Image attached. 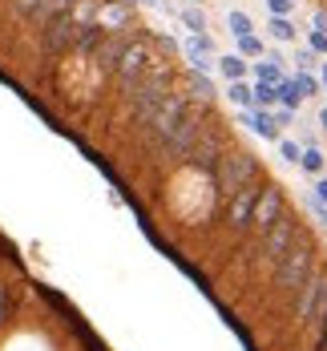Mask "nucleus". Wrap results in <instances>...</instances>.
<instances>
[{
  "mask_svg": "<svg viewBox=\"0 0 327 351\" xmlns=\"http://www.w3.org/2000/svg\"><path fill=\"white\" fill-rule=\"evenodd\" d=\"M170 93H174L170 69L154 61V65L145 69L142 81H138V85L130 89V109H134V121H138V125H145V121H149V117H154V113L162 109V101H166Z\"/></svg>",
  "mask_w": 327,
  "mask_h": 351,
  "instance_id": "nucleus-1",
  "label": "nucleus"
},
{
  "mask_svg": "<svg viewBox=\"0 0 327 351\" xmlns=\"http://www.w3.org/2000/svg\"><path fill=\"white\" fill-rule=\"evenodd\" d=\"M258 174H263V166H258L254 154H247V149H239V154H222V162H218V170H215V190L230 202L239 190L258 186Z\"/></svg>",
  "mask_w": 327,
  "mask_h": 351,
  "instance_id": "nucleus-2",
  "label": "nucleus"
},
{
  "mask_svg": "<svg viewBox=\"0 0 327 351\" xmlns=\"http://www.w3.org/2000/svg\"><path fill=\"white\" fill-rule=\"evenodd\" d=\"M315 275V246L307 243V239H299V243L287 250V258L275 267V287L283 291V295H299V287Z\"/></svg>",
  "mask_w": 327,
  "mask_h": 351,
  "instance_id": "nucleus-3",
  "label": "nucleus"
},
{
  "mask_svg": "<svg viewBox=\"0 0 327 351\" xmlns=\"http://www.w3.org/2000/svg\"><path fill=\"white\" fill-rule=\"evenodd\" d=\"M295 243H299V222H295L291 214H283V218L258 239V267H271V271H275V267L287 258V250Z\"/></svg>",
  "mask_w": 327,
  "mask_h": 351,
  "instance_id": "nucleus-4",
  "label": "nucleus"
},
{
  "mask_svg": "<svg viewBox=\"0 0 327 351\" xmlns=\"http://www.w3.org/2000/svg\"><path fill=\"white\" fill-rule=\"evenodd\" d=\"M287 214V198H283V186H263L258 190V202H254V218H251V230H258V239Z\"/></svg>",
  "mask_w": 327,
  "mask_h": 351,
  "instance_id": "nucleus-5",
  "label": "nucleus"
},
{
  "mask_svg": "<svg viewBox=\"0 0 327 351\" xmlns=\"http://www.w3.org/2000/svg\"><path fill=\"white\" fill-rule=\"evenodd\" d=\"M218 162H222V134H218L215 125H202V134H198L194 149H190V166L215 178Z\"/></svg>",
  "mask_w": 327,
  "mask_h": 351,
  "instance_id": "nucleus-6",
  "label": "nucleus"
},
{
  "mask_svg": "<svg viewBox=\"0 0 327 351\" xmlns=\"http://www.w3.org/2000/svg\"><path fill=\"white\" fill-rule=\"evenodd\" d=\"M142 36H145V33H142ZM142 36L134 33V25H130V29H117V33H106V40H101V49L93 53L97 69H101V73H117V65H121V57H125V49H130L134 40H142Z\"/></svg>",
  "mask_w": 327,
  "mask_h": 351,
  "instance_id": "nucleus-7",
  "label": "nucleus"
},
{
  "mask_svg": "<svg viewBox=\"0 0 327 351\" xmlns=\"http://www.w3.org/2000/svg\"><path fill=\"white\" fill-rule=\"evenodd\" d=\"M73 36H77V21H73V12L53 16V21L40 29V40H45V53H49V57L69 53V49H73Z\"/></svg>",
  "mask_w": 327,
  "mask_h": 351,
  "instance_id": "nucleus-8",
  "label": "nucleus"
},
{
  "mask_svg": "<svg viewBox=\"0 0 327 351\" xmlns=\"http://www.w3.org/2000/svg\"><path fill=\"white\" fill-rule=\"evenodd\" d=\"M198 134H202V117L190 109L178 125H174V134H170V141L162 145V154H166V158H190V149H194Z\"/></svg>",
  "mask_w": 327,
  "mask_h": 351,
  "instance_id": "nucleus-9",
  "label": "nucleus"
},
{
  "mask_svg": "<svg viewBox=\"0 0 327 351\" xmlns=\"http://www.w3.org/2000/svg\"><path fill=\"white\" fill-rule=\"evenodd\" d=\"M149 65H154V57H149V49H145V36H142V40H134V45L125 49V57H121V65H117V81L125 85V93H130V89L142 81Z\"/></svg>",
  "mask_w": 327,
  "mask_h": 351,
  "instance_id": "nucleus-10",
  "label": "nucleus"
},
{
  "mask_svg": "<svg viewBox=\"0 0 327 351\" xmlns=\"http://www.w3.org/2000/svg\"><path fill=\"white\" fill-rule=\"evenodd\" d=\"M258 190H263V186H247V190H239V194L226 202V222H230V230H239V234H243V230H251Z\"/></svg>",
  "mask_w": 327,
  "mask_h": 351,
  "instance_id": "nucleus-11",
  "label": "nucleus"
},
{
  "mask_svg": "<svg viewBox=\"0 0 327 351\" xmlns=\"http://www.w3.org/2000/svg\"><path fill=\"white\" fill-rule=\"evenodd\" d=\"M97 25H101L106 33L130 29V25H134V16H130V4H125V0H101V8H97Z\"/></svg>",
  "mask_w": 327,
  "mask_h": 351,
  "instance_id": "nucleus-12",
  "label": "nucleus"
},
{
  "mask_svg": "<svg viewBox=\"0 0 327 351\" xmlns=\"http://www.w3.org/2000/svg\"><path fill=\"white\" fill-rule=\"evenodd\" d=\"M101 40H106V29H101L97 21H89V25H77V36H73V49H77L81 57H93V53L101 49Z\"/></svg>",
  "mask_w": 327,
  "mask_h": 351,
  "instance_id": "nucleus-13",
  "label": "nucleus"
},
{
  "mask_svg": "<svg viewBox=\"0 0 327 351\" xmlns=\"http://www.w3.org/2000/svg\"><path fill=\"white\" fill-rule=\"evenodd\" d=\"M69 8H73V0H40L33 8V16H29V25H33V29H45L53 16H61V12H69Z\"/></svg>",
  "mask_w": 327,
  "mask_h": 351,
  "instance_id": "nucleus-14",
  "label": "nucleus"
},
{
  "mask_svg": "<svg viewBox=\"0 0 327 351\" xmlns=\"http://www.w3.org/2000/svg\"><path fill=\"white\" fill-rule=\"evenodd\" d=\"M247 125H251L258 138H271V141H279V125H275V117L267 113V109H251L247 113Z\"/></svg>",
  "mask_w": 327,
  "mask_h": 351,
  "instance_id": "nucleus-15",
  "label": "nucleus"
},
{
  "mask_svg": "<svg viewBox=\"0 0 327 351\" xmlns=\"http://www.w3.org/2000/svg\"><path fill=\"white\" fill-rule=\"evenodd\" d=\"M254 77H258L263 85H279V81H283V69H279V57L271 53V61H258V65H254Z\"/></svg>",
  "mask_w": 327,
  "mask_h": 351,
  "instance_id": "nucleus-16",
  "label": "nucleus"
},
{
  "mask_svg": "<svg viewBox=\"0 0 327 351\" xmlns=\"http://www.w3.org/2000/svg\"><path fill=\"white\" fill-rule=\"evenodd\" d=\"M190 93H194L198 101H215V85H210V77H202V73L194 69L190 73Z\"/></svg>",
  "mask_w": 327,
  "mask_h": 351,
  "instance_id": "nucleus-17",
  "label": "nucleus"
},
{
  "mask_svg": "<svg viewBox=\"0 0 327 351\" xmlns=\"http://www.w3.org/2000/svg\"><path fill=\"white\" fill-rule=\"evenodd\" d=\"M226 93H230V101H234V106L254 109V89L247 85V81H230V89H226Z\"/></svg>",
  "mask_w": 327,
  "mask_h": 351,
  "instance_id": "nucleus-18",
  "label": "nucleus"
},
{
  "mask_svg": "<svg viewBox=\"0 0 327 351\" xmlns=\"http://www.w3.org/2000/svg\"><path fill=\"white\" fill-rule=\"evenodd\" d=\"M299 166H303L307 174H324V154H319V145H307L303 158H299Z\"/></svg>",
  "mask_w": 327,
  "mask_h": 351,
  "instance_id": "nucleus-19",
  "label": "nucleus"
},
{
  "mask_svg": "<svg viewBox=\"0 0 327 351\" xmlns=\"http://www.w3.org/2000/svg\"><path fill=\"white\" fill-rule=\"evenodd\" d=\"M218 69L226 73L230 81H243V77H247V61H243V57H218Z\"/></svg>",
  "mask_w": 327,
  "mask_h": 351,
  "instance_id": "nucleus-20",
  "label": "nucleus"
},
{
  "mask_svg": "<svg viewBox=\"0 0 327 351\" xmlns=\"http://www.w3.org/2000/svg\"><path fill=\"white\" fill-rule=\"evenodd\" d=\"M279 101H283V109H295L299 101H303V93H299V85H295V81H287V77L279 81Z\"/></svg>",
  "mask_w": 327,
  "mask_h": 351,
  "instance_id": "nucleus-21",
  "label": "nucleus"
},
{
  "mask_svg": "<svg viewBox=\"0 0 327 351\" xmlns=\"http://www.w3.org/2000/svg\"><path fill=\"white\" fill-rule=\"evenodd\" d=\"M275 101H279V85H263V81H258V85H254V106L267 109V106H275Z\"/></svg>",
  "mask_w": 327,
  "mask_h": 351,
  "instance_id": "nucleus-22",
  "label": "nucleus"
},
{
  "mask_svg": "<svg viewBox=\"0 0 327 351\" xmlns=\"http://www.w3.org/2000/svg\"><path fill=\"white\" fill-rule=\"evenodd\" d=\"M267 29H271L275 40H295V25H291L287 16H271V25H267Z\"/></svg>",
  "mask_w": 327,
  "mask_h": 351,
  "instance_id": "nucleus-23",
  "label": "nucleus"
},
{
  "mask_svg": "<svg viewBox=\"0 0 327 351\" xmlns=\"http://www.w3.org/2000/svg\"><path fill=\"white\" fill-rule=\"evenodd\" d=\"M251 16H247V12H239V8H234V12H230V33L234 36H251Z\"/></svg>",
  "mask_w": 327,
  "mask_h": 351,
  "instance_id": "nucleus-24",
  "label": "nucleus"
},
{
  "mask_svg": "<svg viewBox=\"0 0 327 351\" xmlns=\"http://www.w3.org/2000/svg\"><path fill=\"white\" fill-rule=\"evenodd\" d=\"M327 319V275H324V287H319V299H315V311H311V327H319Z\"/></svg>",
  "mask_w": 327,
  "mask_h": 351,
  "instance_id": "nucleus-25",
  "label": "nucleus"
},
{
  "mask_svg": "<svg viewBox=\"0 0 327 351\" xmlns=\"http://www.w3.org/2000/svg\"><path fill=\"white\" fill-rule=\"evenodd\" d=\"M182 21L190 25V33H206V16H202L198 8H186V12H182Z\"/></svg>",
  "mask_w": 327,
  "mask_h": 351,
  "instance_id": "nucleus-26",
  "label": "nucleus"
},
{
  "mask_svg": "<svg viewBox=\"0 0 327 351\" xmlns=\"http://www.w3.org/2000/svg\"><path fill=\"white\" fill-rule=\"evenodd\" d=\"M239 53H243V57H258V53H263V40H258V36H239Z\"/></svg>",
  "mask_w": 327,
  "mask_h": 351,
  "instance_id": "nucleus-27",
  "label": "nucleus"
},
{
  "mask_svg": "<svg viewBox=\"0 0 327 351\" xmlns=\"http://www.w3.org/2000/svg\"><path fill=\"white\" fill-rule=\"evenodd\" d=\"M295 85H299V93H303V97H311V93H319V81H315L311 73H299V77H295Z\"/></svg>",
  "mask_w": 327,
  "mask_h": 351,
  "instance_id": "nucleus-28",
  "label": "nucleus"
},
{
  "mask_svg": "<svg viewBox=\"0 0 327 351\" xmlns=\"http://www.w3.org/2000/svg\"><path fill=\"white\" fill-rule=\"evenodd\" d=\"M279 154H283V162H299V158H303V149H299L295 141H279Z\"/></svg>",
  "mask_w": 327,
  "mask_h": 351,
  "instance_id": "nucleus-29",
  "label": "nucleus"
},
{
  "mask_svg": "<svg viewBox=\"0 0 327 351\" xmlns=\"http://www.w3.org/2000/svg\"><path fill=\"white\" fill-rule=\"evenodd\" d=\"M267 8H271V16H287L295 8V0H267Z\"/></svg>",
  "mask_w": 327,
  "mask_h": 351,
  "instance_id": "nucleus-30",
  "label": "nucleus"
},
{
  "mask_svg": "<svg viewBox=\"0 0 327 351\" xmlns=\"http://www.w3.org/2000/svg\"><path fill=\"white\" fill-rule=\"evenodd\" d=\"M40 4V0H12V8L21 12V16H33V8Z\"/></svg>",
  "mask_w": 327,
  "mask_h": 351,
  "instance_id": "nucleus-31",
  "label": "nucleus"
},
{
  "mask_svg": "<svg viewBox=\"0 0 327 351\" xmlns=\"http://www.w3.org/2000/svg\"><path fill=\"white\" fill-rule=\"evenodd\" d=\"M311 53H327V33H319V29L311 33Z\"/></svg>",
  "mask_w": 327,
  "mask_h": 351,
  "instance_id": "nucleus-32",
  "label": "nucleus"
},
{
  "mask_svg": "<svg viewBox=\"0 0 327 351\" xmlns=\"http://www.w3.org/2000/svg\"><path fill=\"white\" fill-rule=\"evenodd\" d=\"M315 331H319V335H315V348H311V351H327V319L315 327Z\"/></svg>",
  "mask_w": 327,
  "mask_h": 351,
  "instance_id": "nucleus-33",
  "label": "nucleus"
},
{
  "mask_svg": "<svg viewBox=\"0 0 327 351\" xmlns=\"http://www.w3.org/2000/svg\"><path fill=\"white\" fill-rule=\"evenodd\" d=\"M275 117V125H291L295 121V109H279V113H271Z\"/></svg>",
  "mask_w": 327,
  "mask_h": 351,
  "instance_id": "nucleus-34",
  "label": "nucleus"
},
{
  "mask_svg": "<svg viewBox=\"0 0 327 351\" xmlns=\"http://www.w3.org/2000/svg\"><path fill=\"white\" fill-rule=\"evenodd\" d=\"M295 61H299V69H311V65H315V53H299Z\"/></svg>",
  "mask_w": 327,
  "mask_h": 351,
  "instance_id": "nucleus-35",
  "label": "nucleus"
},
{
  "mask_svg": "<svg viewBox=\"0 0 327 351\" xmlns=\"http://www.w3.org/2000/svg\"><path fill=\"white\" fill-rule=\"evenodd\" d=\"M315 194H319V202L327 206V178H319V182H315Z\"/></svg>",
  "mask_w": 327,
  "mask_h": 351,
  "instance_id": "nucleus-36",
  "label": "nucleus"
},
{
  "mask_svg": "<svg viewBox=\"0 0 327 351\" xmlns=\"http://www.w3.org/2000/svg\"><path fill=\"white\" fill-rule=\"evenodd\" d=\"M311 210H315V218H319V222H327V206H324V202H311Z\"/></svg>",
  "mask_w": 327,
  "mask_h": 351,
  "instance_id": "nucleus-37",
  "label": "nucleus"
},
{
  "mask_svg": "<svg viewBox=\"0 0 327 351\" xmlns=\"http://www.w3.org/2000/svg\"><path fill=\"white\" fill-rule=\"evenodd\" d=\"M315 25H319V33H327V12H315Z\"/></svg>",
  "mask_w": 327,
  "mask_h": 351,
  "instance_id": "nucleus-38",
  "label": "nucleus"
},
{
  "mask_svg": "<svg viewBox=\"0 0 327 351\" xmlns=\"http://www.w3.org/2000/svg\"><path fill=\"white\" fill-rule=\"evenodd\" d=\"M319 121H324V130H327V109H324V113H319Z\"/></svg>",
  "mask_w": 327,
  "mask_h": 351,
  "instance_id": "nucleus-39",
  "label": "nucleus"
},
{
  "mask_svg": "<svg viewBox=\"0 0 327 351\" xmlns=\"http://www.w3.org/2000/svg\"><path fill=\"white\" fill-rule=\"evenodd\" d=\"M324 85H327V65H324Z\"/></svg>",
  "mask_w": 327,
  "mask_h": 351,
  "instance_id": "nucleus-40",
  "label": "nucleus"
},
{
  "mask_svg": "<svg viewBox=\"0 0 327 351\" xmlns=\"http://www.w3.org/2000/svg\"><path fill=\"white\" fill-rule=\"evenodd\" d=\"M190 4H202V0H190Z\"/></svg>",
  "mask_w": 327,
  "mask_h": 351,
  "instance_id": "nucleus-41",
  "label": "nucleus"
},
{
  "mask_svg": "<svg viewBox=\"0 0 327 351\" xmlns=\"http://www.w3.org/2000/svg\"><path fill=\"white\" fill-rule=\"evenodd\" d=\"M125 4H138V0H125Z\"/></svg>",
  "mask_w": 327,
  "mask_h": 351,
  "instance_id": "nucleus-42",
  "label": "nucleus"
}]
</instances>
